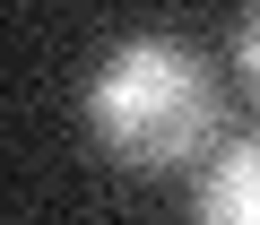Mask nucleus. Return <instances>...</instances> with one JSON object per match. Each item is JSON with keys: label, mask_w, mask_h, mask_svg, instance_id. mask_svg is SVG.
Listing matches in <instances>:
<instances>
[{"label": "nucleus", "mask_w": 260, "mask_h": 225, "mask_svg": "<svg viewBox=\"0 0 260 225\" xmlns=\"http://www.w3.org/2000/svg\"><path fill=\"white\" fill-rule=\"evenodd\" d=\"M87 139L130 165V173H182L217 147V122H225V95L208 78V61L174 35H121L95 69H87Z\"/></svg>", "instance_id": "1"}, {"label": "nucleus", "mask_w": 260, "mask_h": 225, "mask_svg": "<svg viewBox=\"0 0 260 225\" xmlns=\"http://www.w3.org/2000/svg\"><path fill=\"white\" fill-rule=\"evenodd\" d=\"M191 225H260V139H234V147L208 156Z\"/></svg>", "instance_id": "2"}, {"label": "nucleus", "mask_w": 260, "mask_h": 225, "mask_svg": "<svg viewBox=\"0 0 260 225\" xmlns=\"http://www.w3.org/2000/svg\"><path fill=\"white\" fill-rule=\"evenodd\" d=\"M234 61H243V87L260 95V0H251V9L234 18Z\"/></svg>", "instance_id": "3"}]
</instances>
